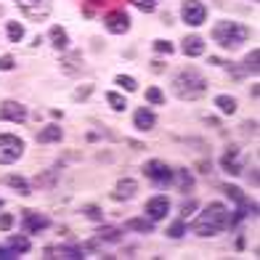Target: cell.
<instances>
[{
	"label": "cell",
	"instance_id": "6da1fadb",
	"mask_svg": "<svg viewBox=\"0 0 260 260\" xmlns=\"http://www.w3.org/2000/svg\"><path fill=\"white\" fill-rule=\"evenodd\" d=\"M231 226V210L223 205V202H210L199 218L191 223V234L197 236H215L220 231H226Z\"/></svg>",
	"mask_w": 260,
	"mask_h": 260
},
{
	"label": "cell",
	"instance_id": "7a4b0ae2",
	"mask_svg": "<svg viewBox=\"0 0 260 260\" xmlns=\"http://www.w3.org/2000/svg\"><path fill=\"white\" fill-rule=\"evenodd\" d=\"M207 90V80L197 72V69H183L173 77V93L183 101H194L199 96H205Z\"/></svg>",
	"mask_w": 260,
	"mask_h": 260
},
{
	"label": "cell",
	"instance_id": "3957f363",
	"mask_svg": "<svg viewBox=\"0 0 260 260\" xmlns=\"http://www.w3.org/2000/svg\"><path fill=\"white\" fill-rule=\"evenodd\" d=\"M247 38H250V29L239 21H218L212 27V40L220 48H239L242 43H247Z\"/></svg>",
	"mask_w": 260,
	"mask_h": 260
},
{
	"label": "cell",
	"instance_id": "277c9868",
	"mask_svg": "<svg viewBox=\"0 0 260 260\" xmlns=\"http://www.w3.org/2000/svg\"><path fill=\"white\" fill-rule=\"evenodd\" d=\"M21 154H24V141L19 136H11V133L0 136V165H14Z\"/></svg>",
	"mask_w": 260,
	"mask_h": 260
},
{
	"label": "cell",
	"instance_id": "5b68a950",
	"mask_svg": "<svg viewBox=\"0 0 260 260\" xmlns=\"http://www.w3.org/2000/svg\"><path fill=\"white\" fill-rule=\"evenodd\" d=\"M181 16H183V21L188 27H202L207 21V8L199 3V0H183Z\"/></svg>",
	"mask_w": 260,
	"mask_h": 260
},
{
	"label": "cell",
	"instance_id": "8992f818",
	"mask_svg": "<svg viewBox=\"0 0 260 260\" xmlns=\"http://www.w3.org/2000/svg\"><path fill=\"white\" fill-rule=\"evenodd\" d=\"M16 6L21 8V14L32 21H40L51 14V0H16Z\"/></svg>",
	"mask_w": 260,
	"mask_h": 260
},
{
	"label": "cell",
	"instance_id": "52a82bcc",
	"mask_svg": "<svg viewBox=\"0 0 260 260\" xmlns=\"http://www.w3.org/2000/svg\"><path fill=\"white\" fill-rule=\"evenodd\" d=\"M144 175H146V178H151L154 183H159V186H165V183L173 181V170H170L165 162H159V159H149V162L144 165Z\"/></svg>",
	"mask_w": 260,
	"mask_h": 260
},
{
	"label": "cell",
	"instance_id": "ba28073f",
	"mask_svg": "<svg viewBox=\"0 0 260 260\" xmlns=\"http://www.w3.org/2000/svg\"><path fill=\"white\" fill-rule=\"evenodd\" d=\"M104 27L112 35H125L130 29V16L125 14V11H112V14L104 16Z\"/></svg>",
	"mask_w": 260,
	"mask_h": 260
},
{
	"label": "cell",
	"instance_id": "9c48e42d",
	"mask_svg": "<svg viewBox=\"0 0 260 260\" xmlns=\"http://www.w3.org/2000/svg\"><path fill=\"white\" fill-rule=\"evenodd\" d=\"M168 210H170V199L162 197V194L151 197L149 202H146V207H144V212L149 215V220H162V218H168Z\"/></svg>",
	"mask_w": 260,
	"mask_h": 260
},
{
	"label": "cell",
	"instance_id": "30bf717a",
	"mask_svg": "<svg viewBox=\"0 0 260 260\" xmlns=\"http://www.w3.org/2000/svg\"><path fill=\"white\" fill-rule=\"evenodd\" d=\"M0 120L24 122L27 120V106L19 104V101H3V104H0Z\"/></svg>",
	"mask_w": 260,
	"mask_h": 260
},
{
	"label": "cell",
	"instance_id": "8fae6325",
	"mask_svg": "<svg viewBox=\"0 0 260 260\" xmlns=\"http://www.w3.org/2000/svg\"><path fill=\"white\" fill-rule=\"evenodd\" d=\"M48 218L40 215V212H35V210H24V220H21V226H24L27 234H40L43 229H48Z\"/></svg>",
	"mask_w": 260,
	"mask_h": 260
},
{
	"label": "cell",
	"instance_id": "7c38bea8",
	"mask_svg": "<svg viewBox=\"0 0 260 260\" xmlns=\"http://www.w3.org/2000/svg\"><path fill=\"white\" fill-rule=\"evenodd\" d=\"M133 125H136V130H151L157 125V117H154V112H149L146 106H141V109H136V114H133Z\"/></svg>",
	"mask_w": 260,
	"mask_h": 260
},
{
	"label": "cell",
	"instance_id": "4fadbf2b",
	"mask_svg": "<svg viewBox=\"0 0 260 260\" xmlns=\"http://www.w3.org/2000/svg\"><path fill=\"white\" fill-rule=\"evenodd\" d=\"M236 157H239V146H229L226 154H223V159H220L223 170L231 173V175H239V173H242V165L236 162Z\"/></svg>",
	"mask_w": 260,
	"mask_h": 260
},
{
	"label": "cell",
	"instance_id": "5bb4252c",
	"mask_svg": "<svg viewBox=\"0 0 260 260\" xmlns=\"http://www.w3.org/2000/svg\"><path fill=\"white\" fill-rule=\"evenodd\" d=\"M138 191V183L133 178H122L120 183H117V191L112 194V199H117V202H122V199H133Z\"/></svg>",
	"mask_w": 260,
	"mask_h": 260
},
{
	"label": "cell",
	"instance_id": "9a60e30c",
	"mask_svg": "<svg viewBox=\"0 0 260 260\" xmlns=\"http://www.w3.org/2000/svg\"><path fill=\"white\" fill-rule=\"evenodd\" d=\"M181 51L186 53V56H202L205 53V40L199 38V35H191V38H186L183 40V45H181Z\"/></svg>",
	"mask_w": 260,
	"mask_h": 260
},
{
	"label": "cell",
	"instance_id": "2e32d148",
	"mask_svg": "<svg viewBox=\"0 0 260 260\" xmlns=\"http://www.w3.org/2000/svg\"><path fill=\"white\" fill-rule=\"evenodd\" d=\"M80 67H82V53L80 51H72V53L61 56V69H64L67 75H75Z\"/></svg>",
	"mask_w": 260,
	"mask_h": 260
},
{
	"label": "cell",
	"instance_id": "e0dca14e",
	"mask_svg": "<svg viewBox=\"0 0 260 260\" xmlns=\"http://www.w3.org/2000/svg\"><path fill=\"white\" fill-rule=\"evenodd\" d=\"M51 45L56 51H67V45H69V35L67 29L61 27H51Z\"/></svg>",
	"mask_w": 260,
	"mask_h": 260
},
{
	"label": "cell",
	"instance_id": "ac0fdd59",
	"mask_svg": "<svg viewBox=\"0 0 260 260\" xmlns=\"http://www.w3.org/2000/svg\"><path fill=\"white\" fill-rule=\"evenodd\" d=\"M3 183H6V186H11V188H16V191H19L21 197H29V194H32V191H29V183H27L24 178H21V175H6Z\"/></svg>",
	"mask_w": 260,
	"mask_h": 260
},
{
	"label": "cell",
	"instance_id": "d6986e66",
	"mask_svg": "<svg viewBox=\"0 0 260 260\" xmlns=\"http://www.w3.org/2000/svg\"><path fill=\"white\" fill-rule=\"evenodd\" d=\"M125 229L141 231V234H151V231H154V220H149V218H133V220L125 223Z\"/></svg>",
	"mask_w": 260,
	"mask_h": 260
},
{
	"label": "cell",
	"instance_id": "ffe728a7",
	"mask_svg": "<svg viewBox=\"0 0 260 260\" xmlns=\"http://www.w3.org/2000/svg\"><path fill=\"white\" fill-rule=\"evenodd\" d=\"M61 127H58V125H48V127H45V130H40V133H38V141H40V144H51V141H61Z\"/></svg>",
	"mask_w": 260,
	"mask_h": 260
},
{
	"label": "cell",
	"instance_id": "44dd1931",
	"mask_svg": "<svg viewBox=\"0 0 260 260\" xmlns=\"http://www.w3.org/2000/svg\"><path fill=\"white\" fill-rule=\"evenodd\" d=\"M215 106L223 114H234L239 104H236V99H231V96H215Z\"/></svg>",
	"mask_w": 260,
	"mask_h": 260
},
{
	"label": "cell",
	"instance_id": "7402d4cb",
	"mask_svg": "<svg viewBox=\"0 0 260 260\" xmlns=\"http://www.w3.org/2000/svg\"><path fill=\"white\" fill-rule=\"evenodd\" d=\"M8 247H11V250H14V252H29V239H27V236H11V239H8Z\"/></svg>",
	"mask_w": 260,
	"mask_h": 260
},
{
	"label": "cell",
	"instance_id": "603a6c76",
	"mask_svg": "<svg viewBox=\"0 0 260 260\" xmlns=\"http://www.w3.org/2000/svg\"><path fill=\"white\" fill-rule=\"evenodd\" d=\"M6 32H8V40H11V43H19L21 38H24V27H21L19 21H8Z\"/></svg>",
	"mask_w": 260,
	"mask_h": 260
},
{
	"label": "cell",
	"instance_id": "cb8c5ba5",
	"mask_svg": "<svg viewBox=\"0 0 260 260\" xmlns=\"http://www.w3.org/2000/svg\"><path fill=\"white\" fill-rule=\"evenodd\" d=\"M175 175H178V186H181V191H188V188L194 186V178H191V173L188 170H175Z\"/></svg>",
	"mask_w": 260,
	"mask_h": 260
},
{
	"label": "cell",
	"instance_id": "d4e9b609",
	"mask_svg": "<svg viewBox=\"0 0 260 260\" xmlns=\"http://www.w3.org/2000/svg\"><path fill=\"white\" fill-rule=\"evenodd\" d=\"M106 101H109V106H112L114 112H122L125 106H127L125 96H120V93H106Z\"/></svg>",
	"mask_w": 260,
	"mask_h": 260
},
{
	"label": "cell",
	"instance_id": "484cf974",
	"mask_svg": "<svg viewBox=\"0 0 260 260\" xmlns=\"http://www.w3.org/2000/svg\"><path fill=\"white\" fill-rule=\"evenodd\" d=\"M120 236H122V231L112 229V226H106V229L99 231V239H104V242H120Z\"/></svg>",
	"mask_w": 260,
	"mask_h": 260
},
{
	"label": "cell",
	"instance_id": "4316f807",
	"mask_svg": "<svg viewBox=\"0 0 260 260\" xmlns=\"http://www.w3.org/2000/svg\"><path fill=\"white\" fill-rule=\"evenodd\" d=\"M257 58H260V51L252 48V53L244 58V72H252V75L257 72Z\"/></svg>",
	"mask_w": 260,
	"mask_h": 260
},
{
	"label": "cell",
	"instance_id": "83f0119b",
	"mask_svg": "<svg viewBox=\"0 0 260 260\" xmlns=\"http://www.w3.org/2000/svg\"><path fill=\"white\" fill-rule=\"evenodd\" d=\"M146 101L154 104V106H162V104H165L162 90H159V88H146Z\"/></svg>",
	"mask_w": 260,
	"mask_h": 260
},
{
	"label": "cell",
	"instance_id": "f1b7e54d",
	"mask_svg": "<svg viewBox=\"0 0 260 260\" xmlns=\"http://www.w3.org/2000/svg\"><path fill=\"white\" fill-rule=\"evenodd\" d=\"M223 191H226L236 205H244V202H247V197L242 194V188H236V186H223Z\"/></svg>",
	"mask_w": 260,
	"mask_h": 260
},
{
	"label": "cell",
	"instance_id": "f546056e",
	"mask_svg": "<svg viewBox=\"0 0 260 260\" xmlns=\"http://www.w3.org/2000/svg\"><path fill=\"white\" fill-rule=\"evenodd\" d=\"M114 82H117V85H120V88H125L127 93H133V90L138 88V82H136L133 77H127V75H120V77H117Z\"/></svg>",
	"mask_w": 260,
	"mask_h": 260
},
{
	"label": "cell",
	"instance_id": "4dcf8cb0",
	"mask_svg": "<svg viewBox=\"0 0 260 260\" xmlns=\"http://www.w3.org/2000/svg\"><path fill=\"white\" fill-rule=\"evenodd\" d=\"M183 234H186V223H183V220H175L173 226L168 229V236H170V239H181Z\"/></svg>",
	"mask_w": 260,
	"mask_h": 260
},
{
	"label": "cell",
	"instance_id": "1f68e13d",
	"mask_svg": "<svg viewBox=\"0 0 260 260\" xmlns=\"http://www.w3.org/2000/svg\"><path fill=\"white\" fill-rule=\"evenodd\" d=\"M58 255H61V257H69V260H80V257H85L80 247H61V250H58Z\"/></svg>",
	"mask_w": 260,
	"mask_h": 260
},
{
	"label": "cell",
	"instance_id": "d6a6232c",
	"mask_svg": "<svg viewBox=\"0 0 260 260\" xmlns=\"http://www.w3.org/2000/svg\"><path fill=\"white\" fill-rule=\"evenodd\" d=\"M130 3H133L136 8H141L144 14H151V11L157 8V0H130Z\"/></svg>",
	"mask_w": 260,
	"mask_h": 260
},
{
	"label": "cell",
	"instance_id": "836d02e7",
	"mask_svg": "<svg viewBox=\"0 0 260 260\" xmlns=\"http://www.w3.org/2000/svg\"><path fill=\"white\" fill-rule=\"evenodd\" d=\"M56 175H58V170H56V168H51L45 175H38V186H51V183L56 181Z\"/></svg>",
	"mask_w": 260,
	"mask_h": 260
},
{
	"label": "cell",
	"instance_id": "e575fe53",
	"mask_svg": "<svg viewBox=\"0 0 260 260\" xmlns=\"http://www.w3.org/2000/svg\"><path fill=\"white\" fill-rule=\"evenodd\" d=\"M14 67H16L14 56H0V72H11Z\"/></svg>",
	"mask_w": 260,
	"mask_h": 260
},
{
	"label": "cell",
	"instance_id": "d590c367",
	"mask_svg": "<svg viewBox=\"0 0 260 260\" xmlns=\"http://www.w3.org/2000/svg\"><path fill=\"white\" fill-rule=\"evenodd\" d=\"M82 212H85L90 220H101V210L96 205H85V207H82Z\"/></svg>",
	"mask_w": 260,
	"mask_h": 260
},
{
	"label": "cell",
	"instance_id": "8d00e7d4",
	"mask_svg": "<svg viewBox=\"0 0 260 260\" xmlns=\"http://www.w3.org/2000/svg\"><path fill=\"white\" fill-rule=\"evenodd\" d=\"M154 51H157V53H173V43H168V40H154Z\"/></svg>",
	"mask_w": 260,
	"mask_h": 260
},
{
	"label": "cell",
	"instance_id": "74e56055",
	"mask_svg": "<svg viewBox=\"0 0 260 260\" xmlns=\"http://www.w3.org/2000/svg\"><path fill=\"white\" fill-rule=\"evenodd\" d=\"M93 93V85H85V88H77L75 90V101H82V99H88Z\"/></svg>",
	"mask_w": 260,
	"mask_h": 260
},
{
	"label": "cell",
	"instance_id": "f35d334b",
	"mask_svg": "<svg viewBox=\"0 0 260 260\" xmlns=\"http://www.w3.org/2000/svg\"><path fill=\"white\" fill-rule=\"evenodd\" d=\"M11 226H14V215H8V212L0 215V231H8Z\"/></svg>",
	"mask_w": 260,
	"mask_h": 260
},
{
	"label": "cell",
	"instance_id": "ab89813d",
	"mask_svg": "<svg viewBox=\"0 0 260 260\" xmlns=\"http://www.w3.org/2000/svg\"><path fill=\"white\" fill-rule=\"evenodd\" d=\"M19 257V252H14L11 247H0V260H14Z\"/></svg>",
	"mask_w": 260,
	"mask_h": 260
},
{
	"label": "cell",
	"instance_id": "60d3db41",
	"mask_svg": "<svg viewBox=\"0 0 260 260\" xmlns=\"http://www.w3.org/2000/svg\"><path fill=\"white\" fill-rule=\"evenodd\" d=\"M191 210H197V202H194V199H191V202H186V205H183V212H181V220H186V218H188V212H191Z\"/></svg>",
	"mask_w": 260,
	"mask_h": 260
},
{
	"label": "cell",
	"instance_id": "b9f144b4",
	"mask_svg": "<svg viewBox=\"0 0 260 260\" xmlns=\"http://www.w3.org/2000/svg\"><path fill=\"white\" fill-rule=\"evenodd\" d=\"M242 127L247 130V133H257V122H244Z\"/></svg>",
	"mask_w": 260,
	"mask_h": 260
},
{
	"label": "cell",
	"instance_id": "7bdbcfd3",
	"mask_svg": "<svg viewBox=\"0 0 260 260\" xmlns=\"http://www.w3.org/2000/svg\"><path fill=\"white\" fill-rule=\"evenodd\" d=\"M90 3H104V0H90Z\"/></svg>",
	"mask_w": 260,
	"mask_h": 260
},
{
	"label": "cell",
	"instance_id": "ee69618b",
	"mask_svg": "<svg viewBox=\"0 0 260 260\" xmlns=\"http://www.w3.org/2000/svg\"><path fill=\"white\" fill-rule=\"evenodd\" d=\"M0 207H3V199H0Z\"/></svg>",
	"mask_w": 260,
	"mask_h": 260
},
{
	"label": "cell",
	"instance_id": "f6af8a7d",
	"mask_svg": "<svg viewBox=\"0 0 260 260\" xmlns=\"http://www.w3.org/2000/svg\"><path fill=\"white\" fill-rule=\"evenodd\" d=\"M252 3H255V0H252Z\"/></svg>",
	"mask_w": 260,
	"mask_h": 260
}]
</instances>
